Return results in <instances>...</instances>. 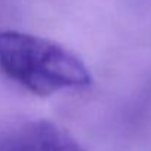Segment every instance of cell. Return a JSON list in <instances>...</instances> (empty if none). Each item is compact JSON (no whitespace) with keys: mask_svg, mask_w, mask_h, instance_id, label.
<instances>
[{"mask_svg":"<svg viewBox=\"0 0 151 151\" xmlns=\"http://www.w3.org/2000/svg\"><path fill=\"white\" fill-rule=\"evenodd\" d=\"M0 70L34 95L83 89L92 77L79 56L56 42L34 34L0 31Z\"/></svg>","mask_w":151,"mask_h":151,"instance_id":"obj_1","label":"cell"},{"mask_svg":"<svg viewBox=\"0 0 151 151\" xmlns=\"http://www.w3.org/2000/svg\"><path fill=\"white\" fill-rule=\"evenodd\" d=\"M0 151H88L65 129L46 119H24L0 133Z\"/></svg>","mask_w":151,"mask_h":151,"instance_id":"obj_2","label":"cell"}]
</instances>
